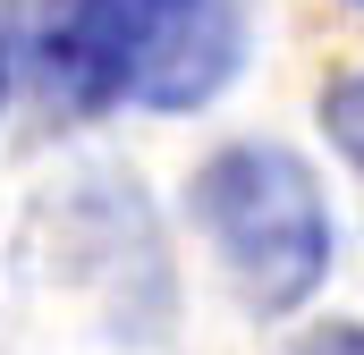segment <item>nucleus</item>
Wrapping results in <instances>:
<instances>
[{
	"instance_id": "obj_3",
	"label": "nucleus",
	"mask_w": 364,
	"mask_h": 355,
	"mask_svg": "<svg viewBox=\"0 0 364 355\" xmlns=\"http://www.w3.org/2000/svg\"><path fill=\"white\" fill-rule=\"evenodd\" d=\"M322 127L339 136V153L364 170V77H348V85H331V93H322Z\"/></svg>"
},
{
	"instance_id": "obj_4",
	"label": "nucleus",
	"mask_w": 364,
	"mask_h": 355,
	"mask_svg": "<svg viewBox=\"0 0 364 355\" xmlns=\"http://www.w3.org/2000/svg\"><path fill=\"white\" fill-rule=\"evenodd\" d=\"M288 355H364V322H331V330H305Z\"/></svg>"
},
{
	"instance_id": "obj_1",
	"label": "nucleus",
	"mask_w": 364,
	"mask_h": 355,
	"mask_svg": "<svg viewBox=\"0 0 364 355\" xmlns=\"http://www.w3.org/2000/svg\"><path fill=\"white\" fill-rule=\"evenodd\" d=\"M246 9L237 0H68L51 26V77L85 102L195 110L237 77Z\"/></svg>"
},
{
	"instance_id": "obj_2",
	"label": "nucleus",
	"mask_w": 364,
	"mask_h": 355,
	"mask_svg": "<svg viewBox=\"0 0 364 355\" xmlns=\"http://www.w3.org/2000/svg\"><path fill=\"white\" fill-rule=\"evenodd\" d=\"M195 220L212 229L220 263L255 313H288L331 271V212L314 170L288 144H229L195 178Z\"/></svg>"
}]
</instances>
